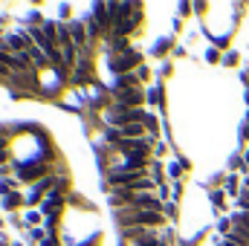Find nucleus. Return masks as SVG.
Here are the masks:
<instances>
[{"label":"nucleus","mask_w":249,"mask_h":246,"mask_svg":"<svg viewBox=\"0 0 249 246\" xmlns=\"http://www.w3.org/2000/svg\"><path fill=\"white\" fill-rule=\"evenodd\" d=\"M99 32H102V26H99V23H90V26H87V35H90V41H93V38H99Z\"/></svg>","instance_id":"obj_16"},{"label":"nucleus","mask_w":249,"mask_h":246,"mask_svg":"<svg viewBox=\"0 0 249 246\" xmlns=\"http://www.w3.org/2000/svg\"><path fill=\"white\" fill-rule=\"evenodd\" d=\"M0 246H12V244H6V241H3V238H0Z\"/></svg>","instance_id":"obj_27"},{"label":"nucleus","mask_w":249,"mask_h":246,"mask_svg":"<svg viewBox=\"0 0 249 246\" xmlns=\"http://www.w3.org/2000/svg\"><path fill=\"white\" fill-rule=\"evenodd\" d=\"M223 64H229V67H235V64H238V53H229V55H226V61Z\"/></svg>","instance_id":"obj_19"},{"label":"nucleus","mask_w":249,"mask_h":246,"mask_svg":"<svg viewBox=\"0 0 249 246\" xmlns=\"http://www.w3.org/2000/svg\"><path fill=\"white\" fill-rule=\"evenodd\" d=\"M162 209H165V214H171V217L177 214V206H174V203H168V206H162Z\"/></svg>","instance_id":"obj_25"},{"label":"nucleus","mask_w":249,"mask_h":246,"mask_svg":"<svg viewBox=\"0 0 249 246\" xmlns=\"http://www.w3.org/2000/svg\"><path fill=\"white\" fill-rule=\"evenodd\" d=\"M139 64V53H124V55H113V70L119 75H127L133 67Z\"/></svg>","instance_id":"obj_4"},{"label":"nucleus","mask_w":249,"mask_h":246,"mask_svg":"<svg viewBox=\"0 0 249 246\" xmlns=\"http://www.w3.org/2000/svg\"><path fill=\"white\" fill-rule=\"evenodd\" d=\"M124 90H139V78H136L133 72H127V75H119V78H116L113 93H124Z\"/></svg>","instance_id":"obj_6"},{"label":"nucleus","mask_w":249,"mask_h":246,"mask_svg":"<svg viewBox=\"0 0 249 246\" xmlns=\"http://www.w3.org/2000/svg\"><path fill=\"white\" fill-rule=\"evenodd\" d=\"M116 217L124 229H157L165 226L162 211H139V209H116Z\"/></svg>","instance_id":"obj_1"},{"label":"nucleus","mask_w":249,"mask_h":246,"mask_svg":"<svg viewBox=\"0 0 249 246\" xmlns=\"http://www.w3.org/2000/svg\"><path fill=\"white\" fill-rule=\"evenodd\" d=\"M81 200H84V197H78V194H70V197H67V203H72V206H81Z\"/></svg>","instance_id":"obj_22"},{"label":"nucleus","mask_w":249,"mask_h":246,"mask_svg":"<svg viewBox=\"0 0 249 246\" xmlns=\"http://www.w3.org/2000/svg\"><path fill=\"white\" fill-rule=\"evenodd\" d=\"M223 185H226V188H223L226 194H232V197H238V194H241V188H238V174H229Z\"/></svg>","instance_id":"obj_10"},{"label":"nucleus","mask_w":249,"mask_h":246,"mask_svg":"<svg viewBox=\"0 0 249 246\" xmlns=\"http://www.w3.org/2000/svg\"><path fill=\"white\" fill-rule=\"evenodd\" d=\"M223 197H226V191H220V188H217V191H212V203H214V209H223V206H226V200H223Z\"/></svg>","instance_id":"obj_12"},{"label":"nucleus","mask_w":249,"mask_h":246,"mask_svg":"<svg viewBox=\"0 0 249 246\" xmlns=\"http://www.w3.org/2000/svg\"><path fill=\"white\" fill-rule=\"evenodd\" d=\"M244 162H249V151H247V154H244Z\"/></svg>","instance_id":"obj_28"},{"label":"nucleus","mask_w":249,"mask_h":246,"mask_svg":"<svg viewBox=\"0 0 249 246\" xmlns=\"http://www.w3.org/2000/svg\"><path fill=\"white\" fill-rule=\"evenodd\" d=\"M127 209H139V211H162V203L151 194V191H136L133 203Z\"/></svg>","instance_id":"obj_2"},{"label":"nucleus","mask_w":249,"mask_h":246,"mask_svg":"<svg viewBox=\"0 0 249 246\" xmlns=\"http://www.w3.org/2000/svg\"><path fill=\"white\" fill-rule=\"evenodd\" d=\"M229 223H232V220H226V217H223V220H220V223H217V229H220V232H223V235H229V232H232V229H229Z\"/></svg>","instance_id":"obj_17"},{"label":"nucleus","mask_w":249,"mask_h":246,"mask_svg":"<svg viewBox=\"0 0 249 246\" xmlns=\"http://www.w3.org/2000/svg\"><path fill=\"white\" fill-rule=\"evenodd\" d=\"M238 203H241V211H249V188H241Z\"/></svg>","instance_id":"obj_14"},{"label":"nucleus","mask_w":249,"mask_h":246,"mask_svg":"<svg viewBox=\"0 0 249 246\" xmlns=\"http://www.w3.org/2000/svg\"><path fill=\"white\" fill-rule=\"evenodd\" d=\"M20 203H26V200H23V197H20L18 191H9V194L3 197V209H18Z\"/></svg>","instance_id":"obj_8"},{"label":"nucleus","mask_w":249,"mask_h":246,"mask_svg":"<svg viewBox=\"0 0 249 246\" xmlns=\"http://www.w3.org/2000/svg\"><path fill=\"white\" fill-rule=\"evenodd\" d=\"M180 171H183L180 165H171V180H177V177H180Z\"/></svg>","instance_id":"obj_26"},{"label":"nucleus","mask_w":249,"mask_h":246,"mask_svg":"<svg viewBox=\"0 0 249 246\" xmlns=\"http://www.w3.org/2000/svg\"><path fill=\"white\" fill-rule=\"evenodd\" d=\"M29 58H32V64H35V67H47V53H44V50H41V47H35V44H32V47H29Z\"/></svg>","instance_id":"obj_7"},{"label":"nucleus","mask_w":249,"mask_h":246,"mask_svg":"<svg viewBox=\"0 0 249 246\" xmlns=\"http://www.w3.org/2000/svg\"><path fill=\"white\" fill-rule=\"evenodd\" d=\"M12 246H23V244H12Z\"/></svg>","instance_id":"obj_29"},{"label":"nucleus","mask_w":249,"mask_h":246,"mask_svg":"<svg viewBox=\"0 0 249 246\" xmlns=\"http://www.w3.org/2000/svg\"><path fill=\"white\" fill-rule=\"evenodd\" d=\"M41 246H58V235H50V238H44V244Z\"/></svg>","instance_id":"obj_18"},{"label":"nucleus","mask_w":249,"mask_h":246,"mask_svg":"<svg viewBox=\"0 0 249 246\" xmlns=\"http://www.w3.org/2000/svg\"><path fill=\"white\" fill-rule=\"evenodd\" d=\"M148 75H151V72H148V67H139V72H136V78H139V81H145Z\"/></svg>","instance_id":"obj_20"},{"label":"nucleus","mask_w":249,"mask_h":246,"mask_svg":"<svg viewBox=\"0 0 249 246\" xmlns=\"http://www.w3.org/2000/svg\"><path fill=\"white\" fill-rule=\"evenodd\" d=\"M220 246H226V244H220Z\"/></svg>","instance_id":"obj_30"},{"label":"nucleus","mask_w":249,"mask_h":246,"mask_svg":"<svg viewBox=\"0 0 249 246\" xmlns=\"http://www.w3.org/2000/svg\"><path fill=\"white\" fill-rule=\"evenodd\" d=\"M38 223H41V211H29L23 220V226H29V229H38Z\"/></svg>","instance_id":"obj_11"},{"label":"nucleus","mask_w":249,"mask_h":246,"mask_svg":"<svg viewBox=\"0 0 249 246\" xmlns=\"http://www.w3.org/2000/svg\"><path fill=\"white\" fill-rule=\"evenodd\" d=\"M53 180H55V177H44L41 183H35V188H32V191H29V197H26V203H29V206H32V203H41V200L53 191V188H50Z\"/></svg>","instance_id":"obj_5"},{"label":"nucleus","mask_w":249,"mask_h":246,"mask_svg":"<svg viewBox=\"0 0 249 246\" xmlns=\"http://www.w3.org/2000/svg\"><path fill=\"white\" fill-rule=\"evenodd\" d=\"M35 174H47V168L44 165H35V168H20V180H38ZM41 183V180H38Z\"/></svg>","instance_id":"obj_9"},{"label":"nucleus","mask_w":249,"mask_h":246,"mask_svg":"<svg viewBox=\"0 0 249 246\" xmlns=\"http://www.w3.org/2000/svg\"><path fill=\"white\" fill-rule=\"evenodd\" d=\"M160 99H162V90H151V102L160 105Z\"/></svg>","instance_id":"obj_21"},{"label":"nucleus","mask_w":249,"mask_h":246,"mask_svg":"<svg viewBox=\"0 0 249 246\" xmlns=\"http://www.w3.org/2000/svg\"><path fill=\"white\" fill-rule=\"evenodd\" d=\"M235 226H244L249 232V211H238V214H235Z\"/></svg>","instance_id":"obj_13"},{"label":"nucleus","mask_w":249,"mask_h":246,"mask_svg":"<svg viewBox=\"0 0 249 246\" xmlns=\"http://www.w3.org/2000/svg\"><path fill=\"white\" fill-rule=\"evenodd\" d=\"M229 165H232V168H241V165H244V159H241V157H232V159H229Z\"/></svg>","instance_id":"obj_24"},{"label":"nucleus","mask_w":249,"mask_h":246,"mask_svg":"<svg viewBox=\"0 0 249 246\" xmlns=\"http://www.w3.org/2000/svg\"><path fill=\"white\" fill-rule=\"evenodd\" d=\"M145 102V93L142 90H124V93H116V105L124 107V110H136V105Z\"/></svg>","instance_id":"obj_3"},{"label":"nucleus","mask_w":249,"mask_h":246,"mask_svg":"<svg viewBox=\"0 0 249 246\" xmlns=\"http://www.w3.org/2000/svg\"><path fill=\"white\" fill-rule=\"evenodd\" d=\"M29 238H35V241H41V238H44V229H29Z\"/></svg>","instance_id":"obj_23"},{"label":"nucleus","mask_w":249,"mask_h":246,"mask_svg":"<svg viewBox=\"0 0 249 246\" xmlns=\"http://www.w3.org/2000/svg\"><path fill=\"white\" fill-rule=\"evenodd\" d=\"M145 127H148V133H157V127H160V122H157V116H145Z\"/></svg>","instance_id":"obj_15"}]
</instances>
